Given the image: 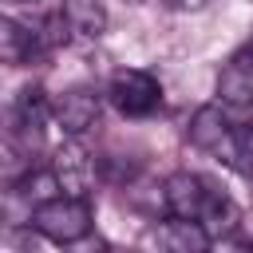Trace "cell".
Wrapping results in <instances>:
<instances>
[{
  "mask_svg": "<svg viewBox=\"0 0 253 253\" xmlns=\"http://www.w3.org/2000/svg\"><path fill=\"white\" fill-rule=\"evenodd\" d=\"M162 206L170 217H186V221H202L210 237H225L237 225V206L225 190H217L206 174L194 170H178L162 182Z\"/></svg>",
  "mask_w": 253,
  "mask_h": 253,
  "instance_id": "6da1fadb",
  "label": "cell"
},
{
  "mask_svg": "<svg viewBox=\"0 0 253 253\" xmlns=\"http://www.w3.org/2000/svg\"><path fill=\"white\" fill-rule=\"evenodd\" d=\"M32 225L36 233H43L47 241L55 245H71V241H83L95 225V210L87 198H75V194H55V198H43L36 202L32 210Z\"/></svg>",
  "mask_w": 253,
  "mask_h": 253,
  "instance_id": "7a4b0ae2",
  "label": "cell"
},
{
  "mask_svg": "<svg viewBox=\"0 0 253 253\" xmlns=\"http://www.w3.org/2000/svg\"><path fill=\"white\" fill-rule=\"evenodd\" d=\"M107 99L115 103L119 115L126 119H146L162 107V83L142 71V67H123L111 75V87H107Z\"/></svg>",
  "mask_w": 253,
  "mask_h": 253,
  "instance_id": "3957f363",
  "label": "cell"
},
{
  "mask_svg": "<svg viewBox=\"0 0 253 253\" xmlns=\"http://www.w3.org/2000/svg\"><path fill=\"white\" fill-rule=\"evenodd\" d=\"M55 115H51V103H47V95L40 91V87H24L20 95H16V107H12V119H8V126L16 130V138L36 154L40 146H43V130H47V123H51Z\"/></svg>",
  "mask_w": 253,
  "mask_h": 253,
  "instance_id": "277c9868",
  "label": "cell"
},
{
  "mask_svg": "<svg viewBox=\"0 0 253 253\" xmlns=\"http://www.w3.org/2000/svg\"><path fill=\"white\" fill-rule=\"evenodd\" d=\"M99 111H103V95L95 91V87H67L55 103H51V115H55V123H59V130L63 134H83V130H91L95 123H99Z\"/></svg>",
  "mask_w": 253,
  "mask_h": 253,
  "instance_id": "5b68a950",
  "label": "cell"
},
{
  "mask_svg": "<svg viewBox=\"0 0 253 253\" xmlns=\"http://www.w3.org/2000/svg\"><path fill=\"white\" fill-rule=\"evenodd\" d=\"M233 134L237 126L229 123V115L221 107H198L194 119H190V142L206 154H217V158H229V146H233Z\"/></svg>",
  "mask_w": 253,
  "mask_h": 253,
  "instance_id": "8992f818",
  "label": "cell"
},
{
  "mask_svg": "<svg viewBox=\"0 0 253 253\" xmlns=\"http://www.w3.org/2000/svg\"><path fill=\"white\" fill-rule=\"evenodd\" d=\"M217 99L225 107H253V43L237 47L221 75H217Z\"/></svg>",
  "mask_w": 253,
  "mask_h": 253,
  "instance_id": "52a82bcc",
  "label": "cell"
},
{
  "mask_svg": "<svg viewBox=\"0 0 253 253\" xmlns=\"http://www.w3.org/2000/svg\"><path fill=\"white\" fill-rule=\"evenodd\" d=\"M55 182L63 194H75V198H87V190H91V162H87L83 146L75 142V134L55 150Z\"/></svg>",
  "mask_w": 253,
  "mask_h": 253,
  "instance_id": "ba28073f",
  "label": "cell"
},
{
  "mask_svg": "<svg viewBox=\"0 0 253 253\" xmlns=\"http://www.w3.org/2000/svg\"><path fill=\"white\" fill-rule=\"evenodd\" d=\"M63 24L87 40H99L107 32V4L103 0H59Z\"/></svg>",
  "mask_w": 253,
  "mask_h": 253,
  "instance_id": "9c48e42d",
  "label": "cell"
},
{
  "mask_svg": "<svg viewBox=\"0 0 253 253\" xmlns=\"http://www.w3.org/2000/svg\"><path fill=\"white\" fill-rule=\"evenodd\" d=\"M32 51H36V32L12 16H0V63L20 67L32 59Z\"/></svg>",
  "mask_w": 253,
  "mask_h": 253,
  "instance_id": "30bf717a",
  "label": "cell"
},
{
  "mask_svg": "<svg viewBox=\"0 0 253 253\" xmlns=\"http://www.w3.org/2000/svg\"><path fill=\"white\" fill-rule=\"evenodd\" d=\"M158 245H166V249H178V253H202L213 237L206 233V225L202 221H186V217H170L158 233Z\"/></svg>",
  "mask_w": 253,
  "mask_h": 253,
  "instance_id": "8fae6325",
  "label": "cell"
},
{
  "mask_svg": "<svg viewBox=\"0 0 253 253\" xmlns=\"http://www.w3.org/2000/svg\"><path fill=\"white\" fill-rule=\"evenodd\" d=\"M245 182H253V126H237L233 134V146H229V158H225Z\"/></svg>",
  "mask_w": 253,
  "mask_h": 253,
  "instance_id": "7c38bea8",
  "label": "cell"
},
{
  "mask_svg": "<svg viewBox=\"0 0 253 253\" xmlns=\"http://www.w3.org/2000/svg\"><path fill=\"white\" fill-rule=\"evenodd\" d=\"M213 0H170V8H178V12H202V8H210Z\"/></svg>",
  "mask_w": 253,
  "mask_h": 253,
  "instance_id": "4fadbf2b",
  "label": "cell"
},
{
  "mask_svg": "<svg viewBox=\"0 0 253 253\" xmlns=\"http://www.w3.org/2000/svg\"><path fill=\"white\" fill-rule=\"evenodd\" d=\"M8 4H28V0H8Z\"/></svg>",
  "mask_w": 253,
  "mask_h": 253,
  "instance_id": "5bb4252c",
  "label": "cell"
}]
</instances>
